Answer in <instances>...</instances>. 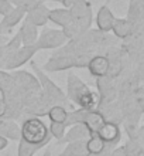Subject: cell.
<instances>
[{"label":"cell","mask_w":144,"mask_h":156,"mask_svg":"<svg viewBox=\"0 0 144 156\" xmlns=\"http://www.w3.org/2000/svg\"><path fill=\"white\" fill-rule=\"evenodd\" d=\"M98 136L105 142V144L116 145L120 140V126H119V123L105 121V123L99 128Z\"/></svg>","instance_id":"8"},{"label":"cell","mask_w":144,"mask_h":156,"mask_svg":"<svg viewBox=\"0 0 144 156\" xmlns=\"http://www.w3.org/2000/svg\"><path fill=\"white\" fill-rule=\"evenodd\" d=\"M134 2H143V0H130V3H134Z\"/></svg>","instance_id":"28"},{"label":"cell","mask_w":144,"mask_h":156,"mask_svg":"<svg viewBox=\"0 0 144 156\" xmlns=\"http://www.w3.org/2000/svg\"><path fill=\"white\" fill-rule=\"evenodd\" d=\"M12 9H13V6L8 3L7 0H0V16L4 17Z\"/></svg>","instance_id":"24"},{"label":"cell","mask_w":144,"mask_h":156,"mask_svg":"<svg viewBox=\"0 0 144 156\" xmlns=\"http://www.w3.org/2000/svg\"><path fill=\"white\" fill-rule=\"evenodd\" d=\"M42 156H51V151H49V149H47L45 152H44V155Z\"/></svg>","instance_id":"27"},{"label":"cell","mask_w":144,"mask_h":156,"mask_svg":"<svg viewBox=\"0 0 144 156\" xmlns=\"http://www.w3.org/2000/svg\"><path fill=\"white\" fill-rule=\"evenodd\" d=\"M107 144H105L100 138L98 136V133H91L89 138L86 140V151L91 155H99L106 149Z\"/></svg>","instance_id":"18"},{"label":"cell","mask_w":144,"mask_h":156,"mask_svg":"<svg viewBox=\"0 0 144 156\" xmlns=\"http://www.w3.org/2000/svg\"><path fill=\"white\" fill-rule=\"evenodd\" d=\"M66 43H68V38L65 37V34L62 33V30L47 29L41 34H38V38L34 44H35V47L40 51V50L59 48V47H62Z\"/></svg>","instance_id":"5"},{"label":"cell","mask_w":144,"mask_h":156,"mask_svg":"<svg viewBox=\"0 0 144 156\" xmlns=\"http://www.w3.org/2000/svg\"><path fill=\"white\" fill-rule=\"evenodd\" d=\"M8 146V139L3 138V136H0V151H3Z\"/></svg>","instance_id":"26"},{"label":"cell","mask_w":144,"mask_h":156,"mask_svg":"<svg viewBox=\"0 0 144 156\" xmlns=\"http://www.w3.org/2000/svg\"><path fill=\"white\" fill-rule=\"evenodd\" d=\"M65 131H66V126L65 123H57V122H51L48 128V133L51 138L57 140H61L62 136L65 135Z\"/></svg>","instance_id":"22"},{"label":"cell","mask_w":144,"mask_h":156,"mask_svg":"<svg viewBox=\"0 0 144 156\" xmlns=\"http://www.w3.org/2000/svg\"><path fill=\"white\" fill-rule=\"evenodd\" d=\"M7 2L12 6H16V7L24 10L25 13H28L31 9H34L35 6L42 3V0H7Z\"/></svg>","instance_id":"21"},{"label":"cell","mask_w":144,"mask_h":156,"mask_svg":"<svg viewBox=\"0 0 144 156\" xmlns=\"http://www.w3.org/2000/svg\"><path fill=\"white\" fill-rule=\"evenodd\" d=\"M115 14L112 13V10L107 7L106 4L102 6L99 9L98 14H96V24H98L99 31L102 33H107V31H112V26H113V21H115Z\"/></svg>","instance_id":"13"},{"label":"cell","mask_w":144,"mask_h":156,"mask_svg":"<svg viewBox=\"0 0 144 156\" xmlns=\"http://www.w3.org/2000/svg\"><path fill=\"white\" fill-rule=\"evenodd\" d=\"M109 156H126L124 146H117V148H113V149H112V152L109 153Z\"/></svg>","instance_id":"25"},{"label":"cell","mask_w":144,"mask_h":156,"mask_svg":"<svg viewBox=\"0 0 144 156\" xmlns=\"http://www.w3.org/2000/svg\"><path fill=\"white\" fill-rule=\"evenodd\" d=\"M86 140H75V142H69L65 146V149L62 151L58 156H86Z\"/></svg>","instance_id":"17"},{"label":"cell","mask_w":144,"mask_h":156,"mask_svg":"<svg viewBox=\"0 0 144 156\" xmlns=\"http://www.w3.org/2000/svg\"><path fill=\"white\" fill-rule=\"evenodd\" d=\"M54 2H58V3H61V0H54Z\"/></svg>","instance_id":"29"},{"label":"cell","mask_w":144,"mask_h":156,"mask_svg":"<svg viewBox=\"0 0 144 156\" xmlns=\"http://www.w3.org/2000/svg\"><path fill=\"white\" fill-rule=\"evenodd\" d=\"M0 136H3L8 140H20V126L13 119L6 116L0 118Z\"/></svg>","instance_id":"12"},{"label":"cell","mask_w":144,"mask_h":156,"mask_svg":"<svg viewBox=\"0 0 144 156\" xmlns=\"http://www.w3.org/2000/svg\"><path fill=\"white\" fill-rule=\"evenodd\" d=\"M48 21H52L54 24L59 26L62 30L68 27L72 21V17H71L69 9H54V10H49L48 13Z\"/></svg>","instance_id":"14"},{"label":"cell","mask_w":144,"mask_h":156,"mask_svg":"<svg viewBox=\"0 0 144 156\" xmlns=\"http://www.w3.org/2000/svg\"><path fill=\"white\" fill-rule=\"evenodd\" d=\"M45 146L44 144L41 145H30L25 144L24 140H18V156H34L35 153Z\"/></svg>","instance_id":"20"},{"label":"cell","mask_w":144,"mask_h":156,"mask_svg":"<svg viewBox=\"0 0 144 156\" xmlns=\"http://www.w3.org/2000/svg\"><path fill=\"white\" fill-rule=\"evenodd\" d=\"M0 37H2V33H0Z\"/></svg>","instance_id":"30"},{"label":"cell","mask_w":144,"mask_h":156,"mask_svg":"<svg viewBox=\"0 0 144 156\" xmlns=\"http://www.w3.org/2000/svg\"><path fill=\"white\" fill-rule=\"evenodd\" d=\"M143 27H134V26L127 20V19H115L113 26H112V31L117 38L120 40H127L132 37L137 30H141Z\"/></svg>","instance_id":"10"},{"label":"cell","mask_w":144,"mask_h":156,"mask_svg":"<svg viewBox=\"0 0 144 156\" xmlns=\"http://www.w3.org/2000/svg\"><path fill=\"white\" fill-rule=\"evenodd\" d=\"M6 156H10V155H6Z\"/></svg>","instance_id":"31"},{"label":"cell","mask_w":144,"mask_h":156,"mask_svg":"<svg viewBox=\"0 0 144 156\" xmlns=\"http://www.w3.org/2000/svg\"><path fill=\"white\" fill-rule=\"evenodd\" d=\"M105 123V118L102 116V114L96 109H92V111H88L85 119H83V125L86 126V129L89 131V135L91 133H98L99 128Z\"/></svg>","instance_id":"15"},{"label":"cell","mask_w":144,"mask_h":156,"mask_svg":"<svg viewBox=\"0 0 144 156\" xmlns=\"http://www.w3.org/2000/svg\"><path fill=\"white\" fill-rule=\"evenodd\" d=\"M37 51H38V48L35 47V44L21 45L17 51L10 53V54H7V55L2 57V60H0V70L2 71L16 70V68L21 67L23 64L28 62Z\"/></svg>","instance_id":"4"},{"label":"cell","mask_w":144,"mask_h":156,"mask_svg":"<svg viewBox=\"0 0 144 156\" xmlns=\"http://www.w3.org/2000/svg\"><path fill=\"white\" fill-rule=\"evenodd\" d=\"M89 138V131L83 123H75L69 126L68 131H65V135L62 136L61 140H58V144H69L75 140H85Z\"/></svg>","instance_id":"11"},{"label":"cell","mask_w":144,"mask_h":156,"mask_svg":"<svg viewBox=\"0 0 144 156\" xmlns=\"http://www.w3.org/2000/svg\"><path fill=\"white\" fill-rule=\"evenodd\" d=\"M48 13L49 9H47V6L44 3H40L38 6L31 9L28 13H25L24 20L38 29V27H42V26H45L48 23Z\"/></svg>","instance_id":"7"},{"label":"cell","mask_w":144,"mask_h":156,"mask_svg":"<svg viewBox=\"0 0 144 156\" xmlns=\"http://www.w3.org/2000/svg\"><path fill=\"white\" fill-rule=\"evenodd\" d=\"M28 62H30V66H31V68L34 70V73H35L34 77L37 78L38 84L41 87L42 94L45 95L47 98L52 102V105H61V107L65 108L66 111H68V109H71V111L75 109V108L72 107V104H69L66 95L64 94V91H62L55 82H52L49 80L48 75H45V73L37 66V62L33 61V60H30Z\"/></svg>","instance_id":"2"},{"label":"cell","mask_w":144,"mask_h":156,"mask_svg":"<svg viewBox=\"0 0 144 156\" xmlns=\"http://www.w3.org/2000/svg\"><path fill=\"white\" fill-rule=\"evenodd\" d=\"M21 37V45H33L38 38V30L35 26L30 24L25 20H23V26L18 30Z\"/></svg>","instance_id":"16"},{"label":"cell","mask_w":144,"mask_h":156,"mask_svg":"<svg viewBox=\"0 0 144 156\" xmlns=\"http://www.w3.org/2000/svg\"><path fill=\"white\" fill-rule=\"evenodd\" d=\"M66 98L78 108L86 111L98 109L99 107V95L91 91V88L75 73H69L66 78Z\"/></svg>","instance_id":"1"},{"label":"cell","mask_w":144,"mask_h":156,"mask_svg":"<svg viewBox=\"0 0 144 156\" xmlns=\"http://www.w3.org/2000/svg\"><path fill=\"white\" fill-rule=\"evenodd\" d=\"M86 68L89 70L92 77H96V78L106 77L107 73H109V60H107L106 55L96 54V55H93L89 60Z\"/></svg>","instance_id":"9"},{"label":"cell","mask_w":144,"mask_h":156,"mask_svg":"<svg viewBox=\"0 0 144 156\" xmlns=\"http://www.w3.org/2000/svg\"><path fill=\"white\" fill-rule=\"evenodd\" d=\"M25 12L18 7H13L10 12L3 17V20L0 21V33L3 34H12L13 29L16 27L20 21L24 20Z\"/></svg>","instance_id":"6"},{"label":"cell","mask_w":144,"mask_h":156,"mask_svg":"<svg viewBox=\"0 0 144 156\" xmlns=\"http://www.w3.org/2000/svg\"><path fill=\"white\" fill-rule=\"evenodd\" d=\"M20 139L30 145H48L51 136L48 133V128L41 118L27 116L20 128Z\"/></svg>","instance_id":"3"},{"label":"cell","mask_w":144,"mask_h":156,"mask_svg":"<svg viewBox=\"0 0 144 156\" xmlns=\"http://www.w3.org/2000/svg\"><path fill=\"white\" fill-rule=\"evenodd\" d=\"M66 115H68V111L61 105H52L47 112V116L49 118V121L57 123H65Z\"/></svg>","instance_id":"19"},{"label":"cell","mask_w":144,"mask_h":156,"mask_svg":"<svg viewBox=\"0 0 144 156\" xmlns=\"http://www.w3.org/2000/svg\"><path fill=\"white\" fill-rule=\"evenodd\" d=\"M7 112V102H6V95H4L3 88L0 87V118L6 116Z\"/></svg>","instance_id":"23"}]
</instances>
